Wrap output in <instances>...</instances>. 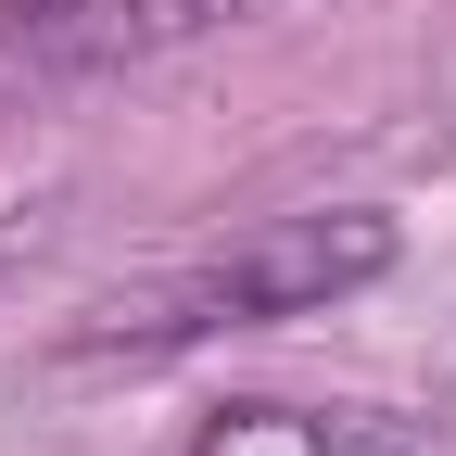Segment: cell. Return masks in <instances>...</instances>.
<instances>
[{"label":"cell","mask_w":456,"mask_h":456,"mask_svg":"<svg viewBox=\"0 0 456 456\" xmlns=\"http://www.w3.org/2000/svg\"><path fill=\"white\" fill-rule=\"evenodd\" d=\"M393 266V216L368 203H317V216H266L254 241H228L152 292H114L77 342H203V330H254V317H305L330 292H368Z\"/></svg>","instance_id":"cell-1"},{"label":"cell","mask_w":456,"mask_h":456,"mask_svg":"<svg viewBox=\"0 0 456 456\" xmlns=\"http://www.w3.org/2000/svg\"><path fill=\"white\" fill-rule=\"evenodd\" d=\"M38 51H77V64H114V51H165V38H203L216 13L241 0H13Z\"/></svg>","instance_id":"cell-2"},{"label":"cell","mask_w":456,"mask_h":456,"mask_svg":"<svg viewBox=\"0 0 456 456\" xmlns=\"http://www.w3.org/2000/svg\"><path fill=\"white\" fill-rule=\"evenodd\" d=\"M191 456H342V431L305 419V406H216Z\"/></svg>","instance_id":"cell-3"}]
</instances>
